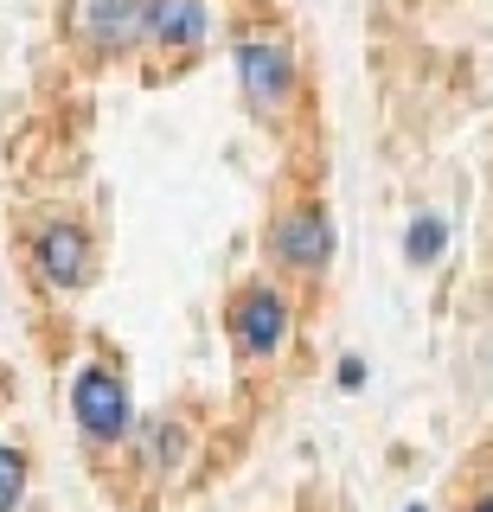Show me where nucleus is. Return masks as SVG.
I'll use <instances>...</instances> for the list:
<instances>
[{
    "label": "nucleus",
    "mask_w": 493,
    "mask_h": 512,
    "mask_svg": "<svg viewBox=\"0 0 493 512\" xmlns=\"http://www.w3.org/2000/svg\"><path fill=\"white\" fill-rule=\"evenodd\" d=\"M71 416H77L90 448H116L129 436V384L109 372V365H84L71 378Z\"/></svg>",
    "instance_id": "1"
},
{
    "label": "nucleus",
    "mask_w": 493,
    "mask_h": 512,
    "mask_svg": "<svg viewBox=\"0 0 493 512\" xmlns=\"http://www.w3.org/2000/svg\"><path fill=\"white\" fill-rule=\"evenodd\" d=\"M237 84H244V103L257 109L263 122H276L282 109L295 103V58L282 39H237Z\"/></svg>",
    "instance_id": "2"
},
{
    "label": "nucleus",
    "mask_w": 493,
    "mask_h": 512,
    "mask_svg": "<svg viewBox=\"0 0 493 512\" xmlns=\"http://www.w3.org/2000/svg\"><path fill=\"white\" fill-rule=\"evenodd\" d=\"M225 327H231V340H237V352H244V359H276V352L289 346L295 314H289V301H282L269 282H250L244 295L231 301Z\"/></svg>",
    "instance_id": "3"
},
{
    "label": "nucleus",
    "mask_w": 493,
    "mask_h": 512,
    "mask_svg": "<svg viewBox=\"0 0 493 512\" xmlns=\"http://www.w3.org/2000/svg\"><path fill=\"white\" fill-rule=\"evenodd\" d=\"M269 256H276L289 276H321L333 263V224L321 205H295V212L276 218V231H269Z\"/></svg>",
    "instance_id": "4"
},
{
    "label": "nucleus",
    "mask_w": 493,
    "mask_h": 512,
    "mask_svg": "<svg viewBox=\"0 0 493 512\" xmlns=\"http://www.w3.org/2000/svg\"><path fill=\"white\" fill-rule=\"evenodd\" d=\"M33 263H39L45 288H58V295L84 288V276H90V231H84V224H71V218L45 224V231L33 237Z\"/></svg>",
    "instance_id": "5"
},
{
    "label": "nucleus",
    "mask_w": 493,
    "mask_h": 512,
    "mask_svg": "<svg viewBox=\"0 0 493 512\" xmlns=\"http://www.w3.org/2000/svg\"><path fill=\"white\" fill-rule=\"evenodd\" d=\"M84 39L103 58H129L148 45V0H90L84 7Z\"/></svg>",
    "instance_id": "6"
},
{
    "label": "nucleus",
    "mask_w": 493,
    "mask_h": 512,
    "mask_svg": "<svg viewBox=\"0 0 493 512\" xmlns=\"http://www.w3.org/2000/svg\"><path fill=\"white\" fill-rule=\"evenodd\" d=\"M205 32H212V13H205V0H148V45L154 52H167L173 64H186L205 45Z\"/></svg>",
    "instance_id": "7"
},
{
    "label": "nucleus",
    "mask_w": 493,
    "mask_h": 512,
    "mask_svg": "<svg viewBox=\"0 0 493 512\" xmlns=\"http://www.w3.org/2000/svg\"><path fill=\"white\" fill-rule=\"evenodd\" d=\"M186 442H193V436H186L180 416H161V423H148V436H141V455H148L154 468H173V461L186 455Z\"/></svg>",
    "instance_id": "8"
},
{
    "label": "nucleus",
    "mask_w": 493,
    "mask_h": 512,
    "mask_svg": "<svg viewBox=\"0 0 493 512\" xmlns=\"http://www.w3.org/2000/svg\"><path fill=\"white\" fill-rule=\"evenodd\" d=\"M442 244H449V224H442V218H417V224H410V244H404V256H410L417 269H429V263L442 256Z\"/></svg>",
    "instance_id": "9"
},
{
    "label": "nucleus",
    "mask_w": 493,
    "mask_h": 512,
    "mask_svg": "<svg viewBox=\"0 0 493 512\" xmlns=\"http://www.w3.org/2000/svg\"><path fill=\"white\" fill-rule=\"evenodd\" d=\"M26 493V455L20 448H0V512H13Z\"/></svg>",
    "instance_id": "10"
},
{
    "label": "nucleus",
    "mask_w": 493,
    "mask_h": 512,
    "mask_svg": "<svg viewBox=\"0 0 493 512\" xmlns=\"http://www.w3.org/2000/svg\"><path fill=\"white\" fill-rule=\"evenodd\" d=\"M365 384V359H340V391H359Z\"/></svg>",
    "instance_id": "11"
},
{
    "label": "nucleus",
    "mask_w": 493,
    "mask_h": 512,
    "mask_svg": "<svg viewBox=\"0 0 493 512\" xmlns=\"http://www.w3.org/2000/svg\"><path fill=\"white\" fill-rule=\"evenodd\" d=\"M468 512H493V493H481V500H474V506H468Z\"/></svg>",
    "instance_id": "12"
},
{
    "label": "nucleus",
    "mask_w": 493,
    "mask_h": 512,
    "mask_svg": "<svg viewBox=\"0 0 493 512\" xmlns=\"http://www.w3.org/2000/svg\"><path fill=\"white\" fill-rule=\"evenodd\" d=\"M404 512H423V506H404Z\"/></svg>",
    "instance_id": "13"
}]
</instances>
